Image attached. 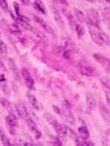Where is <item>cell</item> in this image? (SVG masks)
<instances>
[{"label":"cell","mask_w":110,"mask_h":146,"mask_svg":"<svg viewBox=\"0 0 110 146\" xmlns=\"http://www.w3.org/2000/svg\"><path fill=\"white\" fill-rule=\"evenodd\" d=\"M21 73H22V77L23 78L25 86H27L29 90H33L34 89V80L31 77V75L29 74L28 70H27V68H23V69L21 70Z\"/></svg>","instance_id":"3"},{"label":"cell","mask_w":110,"mask_h":146,"mask_svg":"<svg viewBox=\"0 0 110 146\" xmlns=\"http://www.w3.org/2000/svg\"><path fill=\"white\" fill-rule=\"evenodd\" d=\"M74 13H75L76 19L79 21L80 23H88V19L87 16H85V14L83 13L82 11L78 10V9H74Z\"/></svg>","instance_id":"18"},{"label":"cell","mask_w":110,"mask_h":146,"mask_svg":"<svg viewBox=\"0 0 110 146\" xmlns=\"http://www.w3.org/2000/svg\"><path fill=\"white\" fill-rule=\"evenodd\" d=\"M105 1H106V2H109V1H110V0H105Z\"/></svg>","instance_id":"38"},{"label":"cell","mask_w":110,"mask_h":146,"mask_svg":"<svg viewBox=\"0 0 110 146\" xmlns=\"http://www.w3.org/2000/svg\"><path fill=\"white\" fill-rule=\"evenodd\" d=\"M62 112H64L65 119H66V121L68 123H70L71 125H75V116H74V113L71 110V106H70V104L67 100L62 101Z\"/></svg>","instance_id":"2"},{"label":"cell","mask_w":110,"mask_h":146,"mask_svg":"<svg viewBox=\"0 0 110 146\" xmlns=\"http://www.w3.org/2000/svg\"><path fill=\"white\" fill-rule=\"evenodd\" d=\"M25 119H27V127H28V129L31 131V133L35 135V138H37V139L40 138L41 137V133L38 129V128H37V125L35 124L33 120H32L31 118H29V117H27V118H25Z\"/></svg>","instance_id":"7"},{"label":"cell","mask_w":110,"mask_h":146,"mask_svg":"<svg viewBox=\"0 0 110 146\" xmlns=\"http://www.w3.org/2000/svg\"><path fill=\"white\" fill-rule=\"evenodd\" d=\"M45 118H46L47 121H48L49 124L52 125V127H54L56 124L58 123V120L56 119V117L54 116V115L50 114V113H47V114H45Z\"/></svg>","instance_id":"23"},{"label":"cell","mask_w":110,"mask_h":146,"mask_svg":"<svg viewBox=\"0 0 110 146\" xmlns=\"http://www.w3.org/2000/svg\"><path fill=\"white\" fill-rule=\"evenodd\" d=\"M78 133H79V135H80L81 138L84 140H87L89 139V137H90V133H89L88 129L86 128L85 126L80 127V128L78 129Z\"/></svg>","instance_id":"19"},{"label":"cell","mask_w":110,"mask_h":146,"mask_svg":"<svg viewBox=\"0 0 110 146\" xmlns=\"http://www.w3.org/2000/svg\"><path fill=\"white\" fill-rule=\"evenodd\" d=\"M88 28H89V33H90L91 38H92L93 41L95 42L97 45H99V46H102V45H103V43H102L101 39H100V37H99V31L95 29V27H93L92 25H88Z\"/></svg>","instance_id":"5"},{"label":"cell","mask_w":110,"mask_h":146,"mask_svg":"<svg viewBox=\"0 0 110 146\" xmlns=\"http://www.w3.org/2000/svg\"><path fill=\"white\" fill-rule=\"evenodd\" d=\"M80 71L82 74L85 75V76H93L95 70H93V68L92 66H90V65H88V64H81Z\"/></svg>","instance_id":"13"},{"label":"cell","mask_w":110,"mask_h":146,"mask_svg":"<svg viewBox=\"0 0 110 146\" xmlns=\"http://www.w3.org/2000/svg\"><path fill=\"white\" fill-rule=\"evenodd\" d=\"M93 56L95 58V60H97V62L100 63V64H101L102 66L105 68V70L109 71V70H110V62H109V60L106 58V56L101 55V54H97V53L93 54Z\"/></svg>","instance_id":"6"},{"label":"cell","mask_w":110,"mask_h":146,"mask_svg":"<svg viewBox=\"0 0 110 146\" xmlns=\"http://www.w3.org/2000/svg\"><path fill=\"white\" fill-rule=\"evenodd\" d=\"M56 51H57V54L58 56H62V58H67V60H69L70 56H70V52L67 50V49H65L64 47H62V46L57 47Z\"/></svg>","instance_id":"15"},{"label":"cell","mask_w":110,"mask_h":146,"mask_svg":"<svg viewBox=\"0 0 110 146\" xmlns=\"http://www.w3.org/2000/svg\"><path fill=\"white\" fill-rule=\"evenodd\" d=\"M103 19H104L105 23L109 22V9L107 8V7H105L103 10Z\"/></svg>","instance_id":"29"},{"label":"cell","mask_w":110,"mask_h":146,"mask_svg":"<svg viewBox=\"0 0 110 146\" xmlns=\"http://www.w3.org/2000/svg\"><path fill=\"white\" fill-rule=\"evenodd\" d=\"M23 1V3L25 4V5H27L28 4V0H22Z\"/></svg>","instance_id":"36"},{"label":"cell","mask_w":110,"mask_h":146,"mask_svg":"<svg viewBox=\"0 0 110 146\" xmlns=\"http://www.w3.org/2000/svg\"><path fill=\"white\" fill-rule=\"evenodd\" d=\"M74 28H75V31H76V34H77V36H78V38H81V37L84 35V33H85L84 27H82L80 23H75Z\"/></svg>","instance_id":"21"},{"label":"cell","mask_w":110,"mask_h":146,"mask_svg":"<svg viewBox=\"0 0 110 146\" xmlns=\"http://www.w3.org/2000/svg\"><path fill=\"white\" fill-rule=\"evenodd\" d=\"M87 19L88 25H92L95 28H99L100 17L97 10H95V9H89V10H87Z\"/></svg>","instance_id":"1"},{"label":"cell","mask_w":110,"mask_h":146,"mask_svg":"<svg viewBox=\"0 0 110 146\" xmlns=\"http://www.w3.org/2000/svg\"><path fill=\"white\" fill-rule=\"evenodd\" d=\"M0 136H1V141H2V144L3 145H11V142H10V139H9L7 136L4 135L3 133L0 135Z\"/></svg>","instance_id":"28"},{"label":"cell","mask_w":110,"mask_h":146,"mask_svg":"<svg viewBox=\"0 0 110 146\" xmlns=\"http://www.w3.org/2000/svg\"><path fill=\"white\" fill-rule=\"evenodd\" d=\"M51 143L53 145H56V146H62V140L60 139L57 136H51Z\"/></svg>","instance_id":"27"},{"label":"cell","mask_w":110,"mask_h":146,"mask_svg":"<svg viewBox=\"0 0 110 146\" xmlns=\"http://www.w3.org/2000/svg\"><path fill=\"white\" fill-rule=\"evenodd\" d=\"M18 118L16 116H14L13 114H9V115H7V117H6V124H7V126H8V128L9 129H10V133H12V135H15V133H16V128L18 127Z\"/></svg>","instance_id":"4"},{"label":"cell","mask_w":110,"mask_h":146,"mask_svg":"<svg viewBox=\"0 0 110 146\" xmlns=\"http://www.w3.org/2000/svg\"><path fill=\"white\" fill-rule=\"evenodd\" d=\"M58 2H60L62 5H64V6H68V3H67V1L66 0H57Z\"/></svg>","instance_id":"35"},{"label":"cell","mask_w":110,"mask_h":146,"mask_svg":"<svg viewBox=\"0 0 110 146\" xmlns=\"http://www.w3.org/2000/svg\"><path fill=\"white\" fill-rule=\"evenodd\" d=\"M99 37H100V39H101L102 43H103V45H109V37L107 36V34H105L102 30H99Z\"/></svg>","instance_id":"24"},{"label":"cell","mask_w":110,"mask_h":146,"mask_svg":"<svg viewBox=\"0 0 110 146\" xmlns=\"http://www.w3.org/2000/svg\"><path fill=\"white\" fill-rule=\"evenodd\" d=\"M33 7L35 8V10L38 11L39 13L43 14V15H46L47 14V9L45 4L43 3L42 0H35L34 3H33Z\"/></svg>","instance_id":"12"},{"label":"cell","mask_w":110,"mask_h":146,"mask_svg":"<svg viewBox=\"0 0 110 146\" xmlns=\"http://www.w3.org/2000/svg\"><path fill=\"white\" fill-rule=\"evenodd\" d=\"M27 100H28L30 105H31V106L33 107L34 109H36V110H42L41 103L39 102L38 100H37V98H35V96L32 95V94L27 93Z\"/></svg>","instance_id":"9"},{"label":"cell","mask_w":110,"mask_h":146,"mask_svg":"<svg viewBox=\"0 0 110 146\" xmlns=\"http://www.w3.org/2000/svg\"><path fill=\"white\" fill-rule=\"evenodd\" d=\"M2 133V131H1V129H0V135H1Z\"/></svg>","instance_id":"37"},{"label":"cell","mask_w":110,"mask_h":146,"mask_svg":"<svg viewBox=\"0 0 110 146\" xmlns=\"http://www.w3.org/2000/svg\"><path fill=\"white\" fill-rule=\"evenodd\" d=\"M13 6H14V10H15L16 15H17V18H18L19 16L21 15V14H20V6H19V3H18L17 1H15L13 3Z\"/></svg>","instance_id":"31"},{"label":"cell","mask_w":110,"mask_h":146,"mask_svg":"<svg viewBox=\"0 0 110 146\" xmlns=\"http://www.w3.org/2000/svg\"><path fill=\"white\" fill-rule=\"evenodd\" d=\"M86 101H87V106H88V109L90 111H93L95 110L97 108V101H95V98L92 94L88 93L87 96H86Z\"/></svg>","instance_id":"8"},{"label":"cell","mask_w":110,"mask_h":146,"mask_svg":"<svg viewBox=\"0 0 110 146\" xmlns=\"http://www.w3.org/2000/svg\"><path fill=\"white\" fill-rule=\"evenodd\" d=\"M9 29H10V31L12 33H15V34H21L22 33V31H21V28L19 27V25L17 23H10V25H8Z\"/></svg>","instance_id":"22"},{"label":"cell","mask_w":110,"mask_h":146,"mask_svg":"<svg viewBox=\"0 0 110 146\" xmlns=\"http://www.w3.org/2000/svg\"><path fill=\"white\" fill-rule=\"evenodd\" d=\"M17 19H18L19 22H23V23H30V21H29V19H28V18L25 17V16H22V15L19 16V17H18Z\"/></svg>","instance_id":"32"},{"label":"cell","mask_w":110,"mask_h":146,"mask_svg":"<svg viewBox=\"0 0 110 146\" xmlns=\"http://www.w3.org/2000/svg\"><path fill=\"white\" fill-rule=\"evenodd\" d=\"M8 62H8L9 63V66H10V69H11L12 73H13L15 79L20 80V72H19L18 67H17V65H16V63L14 62V60H12V58H9Z\"/></svg>","instance_id":"14"},{"label":"cell","mask_w":110,"mask_h":146,"mask_svg":"<svg viewBox=\"0 0 110 146\" xmlns=\"http://www.w3.org/2000/svg\"><path fill=\"white\" fill-rule=\"evenodd\" d=\"M0 7L4 11H8V2H7V0H0Z\"/></svg>","instance_id":"30"},{"label":"cell","mask_w":110,"mask_h":146,"mask_svg":"<svg viewBox=\"0 0 110 146\" xmlns=\"http://www.w3.org/2000/svg\"><path fill=\"white\" fill-rule=\"evenodd\" d=\"M100 81H101V83L104 85L105 88H107V89L109 88V80H108V78H107V77H102Z\"/></svg>","instance_id":"33"},{"label":"cell","mask_w":110,"mask_h":146,"mask_svg":"<svg viewBox=\"0 0 110 146\" xmlns=\"http://www.w3.org/2000/svg\"><path fill=\"white\" fill-rule=\"evenodd\" d=\"M8 49H7V45L3 41H0V53H1L2 56H6Z\"/></svg>","instance_id":"25"},{"label":"cell","mask_w":110,"mask_h":146,"mask_svg":"<svg viewBox=\"0 0 110 146\" xmlns=\"http://www.w3.org/2000/svg\"><path fill=\"white\" fill-rule=\"evenodd\" d=\"M54 129H55V131H57L58 135V136H62V137H64V136L66 135L67 133V127L64 126V125L60 124V123H58L55 125V126L53 127Z\"/></svg>","instance_id":"11"},{"label":"cell","mask_w":110,"mask_h":146,"mask_svg":"<svg viewBox=\"0 0 110 146\" xmlns=\"http://www.w3.org/2000/svg\"><path fill=\"white\" fill-rule=\"evenodd\" d=\"M34 20H35V22H36L37 23H39V25H41L42 28H43L45 31H47L48 33H50V34H54V30H53V28L50 27V25L47 23L45 21L43 20V19H41V18H39V17H37V16H34Z\"/></svg>","instance_id":"10"},{"label":"cell","mask_w":110,"mask_h":146,"mask_svg":"<svg viewBox=\"0 0 110 146\" xmlns=\"http://www.w3.org/2000/svg\"><path fill=\"white\" fill-rule=\"evenodd\" d=\"M17 106H18V109H19V112H20L21 117L27 118V117H28V112H27V107L25 106V104L20 103V104L17 105Z\"/></svg>","instance_id":"20"},{"label":"cell","mask_w":110,"mask_h":146,"mask_svg":"<svg viewBox=\"0 0 110 146\" xmlns=\"http://www.w3.org/2000/svg\"><path fill=\"white\" fill-rule=\"evenodd\" d=\"M53 109H54V111H55L56 113H58V114H60V113H62L60 109L57 106V105H53Z\"/></svg>","instance_id":"34"},{"label":"cell","mask_w":110,"mask_h":146,"mask_svg":"<svg viewBox=\"0 0 110 146\" xmlns=\"http://www.w3.org/2000/svg\"><path fill=\"white\" fill-rule=\"evenodd\" d=\"M52 11H53V14H54V18H55V21L57 22V23L60 25V27H64V21H62V18L60 17V13H58V9L56 7H52Z\"/></svg>","instance_id":"16"},{"label":"cell","mask_w":110,"mask_h":146,"mask_svg":"<svg viewBox=\"0 0 110 146\" xmlns=\"http://www.w3.org/2000/svg\"><path fill=\"white\" fill-rule=\"evenodd\" d=\"M99 111L100 113H101L102 117H103V119L105 120V121H108L109 119V110L108 108H107L106 106L104 105V103L102 102V101H100L99 102Z\"/></svg>","instance_id":"17"},{"label":"cell","mask_w":110,"mask_h":146,"mask_svg":"<svg viewBox=\"0 0 110 146\" xmlns=\"http://www.w3.org/2000/svg\"><path fill=\"white\" fill-rule=\"evenodd\" d=\"M30 31H32V33H33L34 35H36L39 39H46L45 35L42 33V32L38 31V30H37L36 28H34L33 27H31V28H30Z\"/></svg>","instance_id":"26"}]
</instances>
